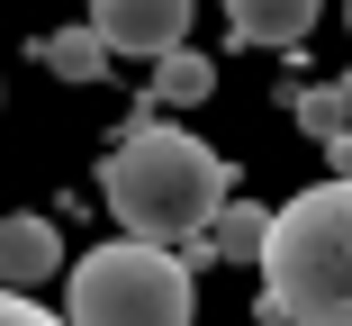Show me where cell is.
<instances>
[{"label": "cell", "mask_w": 352, "mask_h": 326, "mask_svg": "<svg viewBox=\"0 0 352 326\" xmlns=\"http://www.w3.org/2000/svg\"><path fill=\"white\" fill-rule=\"evenodd\" d=\"M253 308L271 326H352V172L298 190L271 218Z\"/></svg>", "instance_id": "2"}, {"label": "cell", "mask_w": 352, "mask_h": 326, "mask_svg": "<svg viewBox=\"0 0 352 326\" xmlns=\"http://www.w3.org/2000/svg\"><path fill=\"white\" fill-rule=\"evenodd\" d=\"M325 0H226V28L235 45H307Z\"/></svg>", "instance_id": "6"}, {"label": "cell", "mask_w": 352, "mask_h": 326, "mask_svg": "<svg viewBox=\"0 0 352 326\" xmlns=\"http://www.w3.org/2000/svg\"><path fill=\"white\" fill-rule=\"evenodd\" d=\"M262 245H271V209H253V200H226L208 218V254L217 263H262Z\"/></svg>", "instance_id": "7"}, {"label": "cell", "mask_w": 352, "mask_h": 326, "mask_svg": "<svg viewBox=\"0 0 352 326\" xmlns=\"http://www.w3.org/2000/svg\"><path fill=\"white\" fill-rule=\"evenodd\" d=\"M63 272V236L45 218H0V290H36Z\"/></svg>", "instance_id": "5"}, {"label": "cell", "mask_w": 352, "mask_h": 326, "mask_svg": "<svg viewBox=\"0 0 352 326\" xmlns=\"http://www.w3.org/2000/svg\"><path fill=\"white\" fill-rule=\"evenodd\" d=\"M298 127H307L316 145L352 136V73H343V82H316V91H298Z\"/></svg>", "instance_id": "10"}, {"label": "cell", "mask_w": 352, "mask_h": 326, "mask_svg": "<svg viewBox=\"0 0 352 326\" xmlns=\"http://www.w3.org/2000/svg\"><path fill=\"white\" fill-rule=\"evenodd\" d=\"M0 326H63L54 308H36L28 290H0Z\"/></svg>", "instance_id": "11"}, {"label": "cell", "mask_w": 352, "mask_h": 326, "mask_svg": "<svg viewBox=\"0 0 352 326\" xmlns=\"http://www.w3.org/2000/svg\"><path fill=\"white\" fill-rule=\"evenodd\" d=\"M36 54H45V73H54V82H100V73H109V37H100L91 19H82V28H54Z\"/></svg>", "instance_id": "8"}, {"label": "cell", "mask_w": 352, "mask_h": 326, "mask_svg": "<svg viewBox=\"0 0 352 326\" xmlns=\"http://www.w3.org/2000/svg\"><path fill=\"white\" fill-rule=\"evenodd\" d=\"M208 91H217V63H208V54L172 45V54L154 63V100H163V109H199Z\"/></svg>", "instance_id": "9"}, {"label": "cell", "mask_w": 352, "mask_h": 326, "mask_svg": "<svg viewBox=\"0 0 352 326\" xmlns=\"http://www.w3.org/2000/svg\"><path fill=\"white\" fill-rule=\"evenodd\" d=\"M91 28L109 37V54L163 63L172 45H190V0H91Z\"/></svg>", "instance_id": "4"}, {"label": "cell", "mask_w": 352, "mask_h": 326, "mask_svg": "<svg viewBox=\"0 0 352 326\" xmlns=\"http://www.w3.org/2000/svg\"><path fill=\"white\" fill-rule=\"evenodd\" d=\"M63 326H190V263L172 245H100L73 263L63 290Z\"/></svg>", "instance_id": "3"}, {"label": "cell", "mask_w": 352, "mask_h": 326, "mask_svg": "<svg viewBox=\"0 0 352 326\" xmlns=\"http://www.w3.org/2000/svg\"><path fill=\"white\" fill-rule=\"evenodd\" d=\"M100 200L135 245H208V218L235 200V172L217 145L181 136V127H126L118 154L100 163Z\"/></svg>", "instance_id": "1"}]
</instances>
